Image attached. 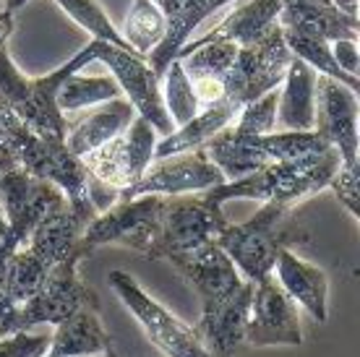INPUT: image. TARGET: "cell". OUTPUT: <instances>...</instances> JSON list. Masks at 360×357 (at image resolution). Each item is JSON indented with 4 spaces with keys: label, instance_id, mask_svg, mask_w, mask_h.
<instances>
[{
    "label": "cell",
    "instance_id": "cell-1",
    "mask_svg": "<svg viewBox=\"0 0 360 357\" xmlns=\"http://www.w3.org/2000/svg\"><path fill=\"white\" fill-rule=\"evenodd\" d=\"M89 63H97V58H94V42L82 47L71 60L58 65L47 76L29 79V76L21 73V68H18L16 63H13L8 47L0 45V105L8 108L16 117H21L39 136L65 141L68 117L58 110L55 97H58L60 84L71 73L89 68Z\"/></svg>",
    "mask_w": 360,
    "mask_h": 357
},
{
    "label": "cell",
    "instance_id": "cell-2",
    "mask_svg": "<svg viewBox=\"0 0 360 357\" xmlns=\"http://www.w3.org/2000/svg\"><path fill=\"white\" fill-rule=\"evenodd\" d=\"M214 242L225 250L240 277L256 285L274 274V264L282 250L308 242V233L297 224L292 206L262 204L251 219L227 222Z\"/></svg>",
    "mask_w": 360,
    "mask_h": 357
},
{
    "label": "cell",
    "instance_id": "cell-3",
    "mask_svg": "<svg viewBox=\"0 0 360 357\" xmlns=\"http://www.w3.org/2000/svg\"><path fill=\"white\" fill-rule=\"evenodd\" d=\"M340 167H342L340 154L329 149L303 160L271 162L245 178L222 183L204 193L219 206H225L227 201H259V204H285L295 209V204L329 188L334 172Z\"/></svg>",
    "mask_w": 360,
    "mask_h": 357
},
{
    "label": "cell",
    "instance_id": "cell-4",
    "mask_svg": "<svg viewBox=\"0 0 360 357\" xmlns=\"http://www.w3.org/2000/svg\"><path fill=\"white\" fill-rule=\"evenodd\" d=\"M230 222L222 206L214 204L207 193H188V196H165L160 227L152 248L144 259L170 261L175 256L191 253L207 242L217 240L219 230Z\"/></svg>",
    "mask_w": 360,
    "mask_h": 357
},
{
    "label": "cell",
    "instance_id": "cell-5",
    "mask_svg": "<svg viewBox=\"0 0 360 357\" xmlns=\"http://www.w3.org/2000/svg\"><path fill=\"white\" fill-rule=\"evenodd\" d=\"M108 282L115 297L123 303V308L144 329L146 339L152 342L154 347L162 349L167 357H212L198 339L196 329L191 323L180 321L162 303H157L128 271L123 268L110 271Z\"/></svg>",
    "mask_w": 360,
    "mask_h": 357
},
{
    "label": "cell",
    "instance_id": "cell-6",
    "mask_svg": "<svg viewBox=\"0 0 360 357\" xmlns=\"http://www.w3.org/2000/svg\"><path fill=\"white\" fill-rule=\"evenodd\" d=\"M89 259L84 253L68 256L65 261L55 264L47 271L42 287L37 290L34 297H29L24 305H18L13 313V331H32L34 326L53 323L58 326L82 308L99 311V297L79 274L82 261Z\"/></svg>",
    "mask_w": 360,
    "mask_h": 357
},
{
    "label": "cell",
    "instance_id": "cell-7",
    "mask_svg": "<svg viewBox=\"0 0 360 357\" xmlns=\"http://www.w3.org/2000/svg\"><path fill=\"white\" fill-rule=\"evenodd\" d=\"M160 136L144 117L136 115L126 131L115 136L112 141L99 146L94 152L84 154L82 162L86 167L89 180L105 188H112L117 193L136 186L141 175L154 162V146Z\"/></svg>",
    "mask_w": 360,
    "mask_h": 357
},
{
    "label": "cell",
    "instance_id": "cell-8",
    "mask_svg": "<svg viewBox=\"0 0 360 357\" xmlns=\"http://www.w3.org/2000/svg\"><path fill=\"white\" fill-rule=\"evenodd\" d=\"M292 53L285 45L279 24L256 45L238 47L233 65L225 76V99L240 110L271 89H279Z\"/></svg>",
    "mask_w": 360,
    "mask_h": 357
},
{
    "label": "cell",
    "instance_id": "cell-9",
    "mask_svg": "<svg viewBox=\"0 0 360 357\" xmlns=\"http://www.w3.org/2000/svg\"><path fill=\"white\" fill-rule=\"evenodd\" d=\"M91 42H94V58H97V63L110 68V76L120 86L123 99L131 102L136 115L144 117L146 123L157 131L160 138L172 134L175 125H172L170 115L165 110L160 76L152 71V65L146 63V58L131 53V50L112 47L108 42H97V39H91Z\"/></svg>",
    "mask_w": 360,
    "mask_h": 357
},
{
    "label": "cell",
    "instance_id": "cell-10",
    "mask_svg": "<svg viewBox=\"0 0 360 357\" xmlns=\"http://www.w3.org/2000/svg\"><path fill=\"white\" fill-rule=\"evenodd\" d=\"M165 196H136L120 198L108 212H102L86 224L84 242L91 250L102 245H123L146 256L157 238L160 214H162Z\"/></svg>",
    "mask_w": 360,
    "mask_h": 357
},
{
    "label": "cell",
    "instance_id": "cell-11",
    "mask_svg": "<svg viewBox=\"0 0 360 357\" xmlns=\"http://www.w3.org/2000/svg\"><path fill=\"white\" fill-rule=\"evenodd\" d=\"M63 190L47 180L29 175L21 167L0 172V214L6 219L8 238L18 248L29 240V235L50 212L65 206Z\"/></svg>",
    "mask_w": 360,
    "mask_h": 357
},
{
    "label": "cell",
    "instance_id": "cell-12",
    "mask_svg": "<svg viewBox=\"0 0 360 357\" xmlns=\"http://www.w3.org/2000/svg\"><path fill=\"white\" fill-rule=\"evenodd\" d=\"M225 175L217 170L204 149L183 152L154 160L141 180L120 193V198L136 196H188V193H204L222 186Z\"/></svg>",
    "mask_w": 360,
    "mask_h": 357
},
{
    "label": "cell",
    "instance_id": "cell-13",
    "mask_svg": "<svg viewBox=\"0 0 360 357\" xmlns=\"http://www.w3.org/2000/svg\"><path fill=\"white\" fill-rule=\"evenodd\" d=\"M251 347H300L303 329L297 305L285 295L274 274L253 285L245 339Z\"/></svg>",
    "mask_w": 360,
    "mask_h": 357
},
{
    "label": "cell",
    "instance_id": "cell-14",
    "mask_svg": "<svg viewBox=\"0 0 360 357\" xmlns=\"http://www.w3.org/2000/svg\"><path fill=\"white\" fill-rule=\"evenodd\" d=\"M358 91L340 81L316 76L314 131L340 154L342 167H358Z\"/></svg>",
    "mask_w": 360,
    "mask_h": 357
},
{
    "label": "cell",
    "instance_id": "cell-15",
    "mask_svg": "<svg viewBox=\"0 0 360 357\" xmlns=\"http://www.w3.org/2000/svg\"><path fill=\"white\" fill-rule=\"evenodd\" d=\"M170 264L178 268L180 277L186 279L191 290L198 295L201 308H209V305H217L227 297H233L248 282L240 277V271L235 268V264L227 259V253L214 240L191 250V253L175 256V259H170Z\"/></svg>",
    "mask_w": 360,
    "mask_h": 357
},
{
    "label": "cell",
    "instance_id": "cell-16",
    "mask_svg": "<svg viewBox=\"0 0 360 357\" xmlns=\"http://www.w3.org/2000/svg\"><path fill=\"white\" fill-rule=\"evenodd\" d=\"M251 295L253 282H245L233 297H227L217 305H209V308H201V316H198L193 329L212 357H233L238 347L243 344Z\"/></svg>",
    "mask_w": 360,
    "mask_h": 357
},
{
    "label": "cell",
    "instance_id": "cell-17",
    "mask_svg": "<svg viewBox=\"0 0 360 357\" xmlns=\"http://www.w3.org/2000/svg\"><path fill=\"white\" fill-rule=\"evenodd\" d=\"M282 0H235L233 11L227 13L207 34L191 37L186 45H204V42H230L235 47L256 45L279 24Z\"/></svg>",
    "mask_w": 360,
    "mask_h": 357
},
{
    "label": "cell",
    "instance_id": "cell-18",
    "mask_svg": "<svg viewBox=\"0 0 360 357\" xmlns=\"http://www.w3.org/2000/svg\"><path fill=\"white\" fill-rule=\"evenodd\" d=\"M274 279L285 295L314 318L316 323L329 321V277L324 268L303 261L292 248H285L274 264Z\"/></svg>",
    "mask_w": 360,
    "mask_h": 357
},
{
    "label": "cell",
    "instance_id": "cell-19",
    "mask_svg": "<svg viewBox=\"0 0 360 357\" xmlns=\"http://www.w3.org/2000/svg\"><path fill=\"white\" fill-rule=\"evenodd\" d=\"M86 224L89 222L84 216H79L71 206L65 204L50 212L42 222L37 224L29 235V240L24 242V248L32 250L47 268H53L55 264H60V261H65L68 256H76V253L91 256L94 250L84 242Z\"/></svg>",
    "mask_w": 360,
    "mask_h": 357
},
{
    "label": "cell",
    "instance_id": "cell-20",
    "mask_svg": "<svg viewBox=\"0 0 360 357\" xmlns=\"http://www.w3.org/2000/svg\"><path fill=\"white\" fill-rule=\"evenodd\" d=\"M230 3H235V0H157V6L162 8L165 18H167V34L157 50L146 55V63L152 65V71L157 76H162L165 68L178 58V53L193 37V32L212 13H217L222 6H230Z\"/></svg>",
    "mask_w": 360,
    "mask_h": 357
},
{
    "label": "cell",
    "instance_id": "cell-21",
    "mask_svg": "<svg viewBox=\"0 0 360 357\" xmlns=\"http://www.w3.org/2000/svg\"><path fill=\"white\" fill-rule=\"evenodd\" d=\"M136 117V110L131 108V102L123 97L110 99L105 105L91 108L86 115L68 120V131H65V146L68 152L76 154L82 160L84 154L94 152L99 146H105L108 141H112L115 136H120L126 131L131 120Z\"/></svg>",
    "mask_w": 360,
    "mask_h": 357
},
{
    "label": "cell",
    "instance_id": "cell-22",
    "mask_svg": "<svg viewBox=\"0 0 360 357\" xmlns=\"http://www.w3.org/2000/svg\"><path fill=\"white\" fill-rule=\"evenodd\" d=\"M316 115V71L292 58L279 84L277 131H314Z\"/></svg>",
    "mask_w": 360,
    "mask_h": 357
},
{
    "label": "cell",
    "instance_id": "cell-23",
    "mask_svg": "<svg viewBox=\"0 0 360 357\" xmlns=\"http://www.w3.org/2000/svg\"><path fill=\"white\" fill-rule=\"evenodd\" d=\"M112 337L108 334L105 323L99 318V311L94 308H82L65 321L55 326L50 334V355H71V357H99L110 352Z\"/></svg>",
    "mask_w": 360,
    "mask_h": 357
},
{
    "label": "cell",
    "instance_id": "cell-24",
    "mask_svg": "<svg viewBox=\"0 0 360 357\" xmlns=\"http://www.w3.org/2000/svg\"><path fill=\"white\" fill-rule=\"evenodd\" d=\"M279 27L303 29L311 34L324 37L326 42L334 39H358V18L347 16L332 3H314V0H282Z\"/></svg>",
    "mask_w": 360,
    "mask_h": 357
},
{
    "label": "cell",
    "instance_id": "cell-25",
    "mask_svg": "<svg viewBox=\"0 0 360 357\" xmlns=\"http://www.w3.org/2000/svg\"><path fill=\"white\" fill-rule=\"evenodd\" d=\"M238 112H240V110L235 108V105H230L227 99L217 102V105H212V108H204L196 117H191L186 125H180V128H175L172 134L162 136V138L157 141V146H154V160L204 149L209 138H214L222 128L233 125Z\"/></svg>",
    "mask_w": 360,
    "mask_h": 357
},
{
    "label": "cell",
    "instance_id": "cell-26",
    "mask_svg": "<svg viewBox=\"0 0 360 357\" xmlns=\"http://www.w3.org/2000/svg\"><path fill=\"white\" fill-rule=\"evenodd\" d=\"M165 34H167V18L157 6V0H134L120 27V37L126 39L131 53L146 58L152 50L160 47Z\"/></svg>",
    "mask_w": 360,
    "mask_h": 357
},
{
    "label": "cell",
    "instance_id": "cell-27",
    "mask_svg": "<svg viewBox=\"0 0 360 357\" xmlns=\"http://www.w3.org/2000/svg\"><path fill=\"white\" fill-rule=\"evenodd\" d=\"M117 97H123V94L112 76H84L82 71H76L60 84L55 102H58V110L68 117Z\"/></svg>",
    "mask_w": 360,
    "mask_h": 357
},
{
    "label": "cell",
    "instance_id": "cell-28",
    "mask_svg": "<svg viewBox=\"0 0 360 357\" xmlns=\"http://www.w3.org/2000/svg\"><path fill=\"white\" fill-rule=\"evenodd\" d=\"M47 271L50 268L24 245L11 253L8 264H6V277H3V292H6V300L13 311L18 305L27 303L29 297L37 295V290L45 282Z\"/></svg>",
    "mask_w": 360,
    "mask_h": 357
},
{
    "label": "cell",
    "instance_id": "cell-29",
    "mask_svg": "<svg viewBox=\"0 0 360 357\" xmlns=\"http://www.w3.org/2000/svg\"><path fill=\"white\" fill-rule=\"evenodd\" d=\"M160 86H162V102L165 110L170 115L172 125L180 128L186 125L191 117H196L201 112L198 108V99L193 94V84H191L188 73L183 68V63L175 58V60L165 68V73L160 76Z\"/></svg>",
    "mask_w": 360,
    "mask_h": 357
},
{
    "label": "cell",
    "instance_id": "cell-30",
    "mask_svg": "<svg viewBox=\"0 0 360 357\" xmlns=\"http://www.w3.org/2000/svg\"><path fill=\"white\" fill-rule=\"evenodd\" d=\"M55 6L71 21H76V27H82L91 39L108 42L112 47H120V50H131L126 45V39L120 37V29L112 24V18L108 16V11L102 8L99 0H55Z\"/></svg>",
    "mask_w": 360,
    "mask_h": 357
},
{
    "label": "cell",
    "instance_id": "cell-31",
    "mask_svg": "<svg viewBox=\"0 0 360 357\" xmlns=\"http://www.w3.org/2000/svg\"><path fill=\"white\" fill-rule=\"evenodd\" d=\"M277 97L279 89H271L240 108L233 128L243 136H266L277 131Z\"/></svg>",
    "mask_w": 360,
    "mask_h": 357
},
{
    "label": "cell",
    "instance_id": "cell-32",
    "mask_svg": "<svg viewBox=\"0 0 360 357\" xmlns=\"http://www.w3.org/2000/svg\"><path fill=\"white\" fill-rule=\"evenodd\" d=\"M50 347V334L13 331L0 337V357H42Z\"/></svg>",
    "mask_w": 360,
    "mask_h": 357
},
{
    "label": "cell",
    "instance_id": "cell-33",
    "mask_svg": "<svg viewBox=\"0 0 360 357\" xmlns=\"http://www.w3.org/2000/svg\"><path fill=\"white\" fill-rule=\"evenodd\" d=\"M332 193L337 196V201L350 212L352 219H360V175L358 167H340L334 172L332 183Z\"/></svg>",
    "mask_w": 360,
    "mask_h": 357
},
{
    "label": "cell",
    "instance_id": "cell-34",
    "mask_svg": "<svg viewBox=\"0 0 360 357\" xmlns=\"http://www.w3.org/2000/svg\"><path fill=\"white\" fill-rule=\"evenodd\" d=\"M332 47L334 63L342 68L347 76L360 79V53H358V39H334L329 42Z\"/></svg>",
    "mask_w": 360,
    "mask_h": 357
},
{
    "label": "cell",
    "instance_id": "cell-35",
    "mask_svg": "<svg viewBox=\"0 0 360 357\" xmlns=\"http://www.w3.org/2000/svg\"><path fill=\"white\" fill-rule=\"evenodd\" d=\"M13 29H16V18L11 11H0V45H8L11 34H13Z\"/></svg>",
    "mask_w": 360,
    "mask_h": 357
},
{
    "label": "cell",
    "instance_id": "cell-36",
    "mask_svg": "<svg viewBox=\"0 0 360 357\" xmlns=\"http://www.w3.org/2000/svg\"><path fill=\"white\" fill-rule=\"evenodd\" d=\"M334 8H340L342 13H347V16H355L358 18V3L360 0H329Z\"/></svg>",
    "mask_w": 360,
    "mask_h": 357
},
{
    "label": "cell",
    "instance_id": "cell-37",
    "mask_svg": "<svg viewBox=\"0 0 360 357\" xmlns=\"http://www.w3.org/2000/svg\"><path fill=\"white\" fill-rule=\"evenodd\" d=\"M29 0H6V11H11V13H16L21 6H27Z\"/></svg>",
    "mask_w": 360,
    "mask_h": 357
},
{
    "label": "cell",
    "instance_id": "cell-38",
    "mask_svg": "<svg viewBox=\"0 0 360 357\" xmlns=\"http://www.w3.org/2000/svg\"><path fill=\"white\" fill-rule=\"evenodd\" d=\"M102 357H117V352H115V349H110V352H105Z\"/></svg>",
    "mask_w": 360,
    "mask_h": 357
},
{
    "label": "cell",
    "instance_id": "cell-39",
    "mask_svg": "<svg viewBox=\"0 0 360 357\" xmlns=\"http://www.w3.org/2000/svg\"><path fill=\"white\" fill-rule=\"evenodd\" d=\"M42 357H71V355H50V352H45ZM99 357H102V355H99Z\"/></svg>",
    "mask_w": 360,
    "mask_h": 357
}]
</instances>
